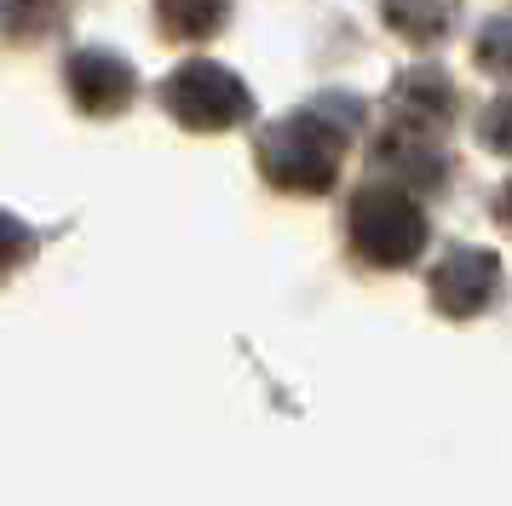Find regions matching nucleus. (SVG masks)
I'll return each instance as SVG.
<instances>
[{
  "instance_id": "obj_1",
  "label": "nucleus",
  "mask_w": 512,
  "mask_h": 506,
  "mask_svg": "<svg viewBox=\"0 0 512 506\" xmlns=\"http://www.w3.org/2000/svg\"><path fill=\"white\" fill-rule=\"evenodd\" d=\"M340 144H346V133L334 121H323L317 110H305L294 121L271 127V138L259 144V167H265L271 184L311 196V190H328L334 184V173H340Z\"/></svg>"
},
{
  "instance_id": "obj_2",
  "label": "nucleus",
  "mask_w": 512,
  "mask_h": 506,
  "mask_svg": "<svg viewBox=\"0 0 512 506\" xmlns=\"http://www.w3.org/2000/svg\"><path fill=\"white\" fill-rule=\"evenodd\" d=\"M351 242L369 265H409L426 248V213L403 184H369L351 202Z\"/></svg>"
},
{
  "instance_id": "obj_3",
  "label": "nucleus",
  "mask_w": 512,
  "mask_h": 506,
  "mask_svg": "<svg viewBox=\"0 0 512 506\" xmlns=\"http://www.w3.org/2000/svg\"><path fill=\"white\" fill-rule=\"evenodd\" d=\"M167 110L196 133H219V127H236L248 115V87L219 64H185L167 81Z\"/></svg>"
},
{
  "instance_id": "obj_4",
  "label": "nucleus",
  "mask_w": 512,
  "mask_h": 506,
  "mask_svg": "<svg viewBox=\"0 0 512 506\" xmlns=\"http://www.w3.org/2000/svg\"><path fill=\"white\" fill-rule=\"evenodd\" d=\"M495 294H501V259L489 248H461L432 271V305L455 322L478 317Z\"/></svg>"
},
{
  "instance_id": "obj_5",
  "label": "nucleus",
  "mask_w": 512,
  "mask_h": 506,
  "mask_svg": "<svg viewBox=\"0 0 512 506\" xmlns=\"http://www.w3.org/2000/svg\"><path fill=\"white\" fill-rule=\"evenodd\" d=\"M392 110H397V127H409V133H443V121L455 110V92L443 75H403L392 92Z\"/></svg>"
},
{
  "instance_id": "obj_6",
  "label": "nucleus",
  "mask_w": 512,
  "mask_h": 506,
  "mask_svg": "<svg viewBox=\"0 0 512 506\" xmlns=\"http://www.w3.org/2000/svg\"><path fill=\"white\" fill-rule=\"evenodd\" d=\"M70 81H75V98H81L87 110H98V115L121 110V104L133 98V69L121 64V58H110V52H87V58H75Z\"/></svg>"
},
{
  "instance_id": "obj_7",
  "label": "nucleus",
  "mask_w": 512,
  "mask_h": 506,
  "mask_svg": "<svg viewBox=\"0 0 512 506\" xmlns=\"http://www.w3.org/2000/svg\"><path fill=\"white\" fill-rule=\"evenodd\" d=\"M380 18L392 23L403 41H443L455 23V0H380Z\"/></svg>"
},
{
  "instance_id": "obj_8",
  "label": "nucleus",
  "mask_w": 512,
  "mask_h": 506,
  "mask_svg": "<svg viewBox=\"0 0 512 506\" xmlns=\"http://www.w3.org/2000/svg\"><path fill=\"white\" fill-rule=\"evenodd\" d=\"M225 23V0H162V29L179 41H202Z\"/></svg>"
},
{
  "instance_id": "obj_9",
  "label": "nucleus",
  "mask_w": 512,
  "mask_h": 506,
  "mask_svg": "<svg viewBox=\"0 0 512 506\" xmlns=\"http://www.w3.org/2000/svg\"><path fill=\"white\" fill-rule=\"evenodd\" d=\"M478 64L495 69V75H512V18L489 23L484 41H478Z\"/></svg>"
},
{
  "instance_id": "obj_10",
  "label": "nucleus",
  "mask_w": 512,
  "mask_h": 506,
  "mask_svg": "<svg viewBox=\"0 0 512 506\" xmlns=\"http://www.w3.org/2000/svg\"><path fill=\"white\" fill-rule=\"evenodd\" d=\"M478 133H484L489 150H501V156H512V92L507 98H495L484 110V121H478Z\"/></svg>"
},
{
  "instance_id": "obj_11",
  "label": "nucleus",
  "mask_w": 512,
  "mask_h": 506,
  "mask_svg": "<svg viewBox=\"0 0 512 506\" xmlns=\"http://www.w3.org/2000/svg\"><path fill=\"white\" fill-rule=\"evenodd\" d=\"M18 248H24V236L12 230V219H0V265H6V259H12Z\"/></svg>"
},
{
  "instance_id": "obj_12",
  "label": "nucleus",
  "mask_w": 512,
  "mask_h": 506,
  "mask_svg": "<svg viewBox=\"0 0 512 506\" xmlns=\"http://www.w3.org/2000/svg\"><path fill=\"white\" fill-rule=\"evenodd\" d=\"M495 213H501V225L512 230V184H507V190H501V202H495Z\"/></svg>"
}]
</instances>
